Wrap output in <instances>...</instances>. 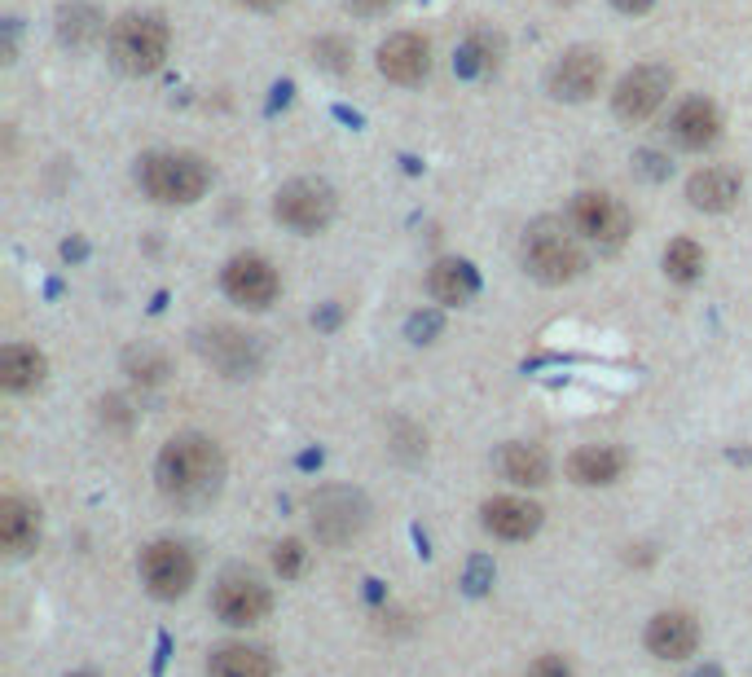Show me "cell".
Here are the masks:
<instances>
[{
    "mask_svg": "<svg viewBox=\"0 0 752 677\" xmlns=\"http://www.w3.org/2000/svg\"><path fill=\"white\" fill-rule=\"evenodd\" d=\"M124 370H128V374H133L137 383L155 387V383H163V374H168V357H163L159 348L141 344V348H128V357H124Z\"/></svg>",
    "mask_w": 752,
    "mask_h": 677,
    "instance_id": "28",
    "label": "cell"
},
{
    "mask_svg": "<svg viewBox=\"0 0 752 677\" xmlns=\"http://www.w3.org/2000/svg\"><path fill=\"white\" fill-rule=\"evenodd\" d=\"M612 5H616L620 14H648V10L656 5V0H612Z\"/></svg>",
    "mask_w": 752,
    "mask_h": 677,
    "instance_id": "34",
    "label": "cell"
},
{
    "mask_svg": "<svg viewBox=\"0 0 752 677\" xmlns=\"http://www.w3.org/2000/svg\"><path fill=\"white\" fill-rule=\"evenodd\" d=\"M97 409H101V422H111V427H128L133 422V414H128V405L120 396H106Z\"/></svg>",
    "mask_w": 752,
    "mask_h": 677,
    "instance_id": "32",
    "label": "cell"
},
{
    "mask_svg": "<svg viewBox=\"0 0 752 677\" xmlns=\"http://www.w3.org/2000/svg\"><path fill=\"white\" fill-rule=\"evenodd\" d=\"M194 573H198V568H194V554H189L181 541H155V545H146V554H141V581H146V590H150L155 599H163V603L189 594Z\"/></svg>",
    "mask_w": 752,
    "mask_h": 677,
    "instance_id": "10",
    "label": "cell"
},
{
    "mask_svg": "<svg viewBox=\"0 0 752 677\" xmlns=\"http://www.w3.org/2000/svg\"><path fill=\"white\" fill-rule=\"evenodd\" d=\"M137 181L146 189L150 202L159 207H189L207 194L211 185V168L189 155V150H168V155H146L137 168Z\"/></svg>",
    "mask_w": 752,
    "mask_h": 677,
    "instance_id": "2",
    "label": "cell"
},
{
    "mask_svg": "<svg viewBox=\"0 0 752 677\" xmlns=\"http://www.w3.org/2000/svg\"><path fill=\"white\" fill-rule=\"evenodd\" d=\"M40 541V510L23 497H5L0 502V545L5 554H32Z\"/></svg>",
    "mask_w": 752,
    "mask_h": 677,
    "instance_id": "19",
    "label": "cell"
},
{
    "mask_svg": "<svg viewBox=\"0 0 752 677\" xmlns=\"http://www.w3.org/2000/svg\"><path fill=\"white\" fill-rule=\"evenodd\" d=\"M743 176L735 168H704L687 181V198L695 211H730L739 202Z\"/></svg>",
    "mask_w": 752,
    "mask_h": 677,
    "instance_id": "18",
    "label": "cell"
},
{
    "mask_svg": "<svg viewBox=\"0 0 752 677\" xmlns=\"http://www.w3.org/2000/svg\"><path fill=\"white\" fill-rule=\"evenodd\" d=\"M211 677H273V660L260 647H221L211 655Z\"/></svg>",
    "mask_w": 752,
    "mask_h": 677,
    "instance_id": "26",
    "label": "cell"
},
{
    "mask_svg": "<svg viewBox=\"0 0 752 677\" xmlns=\"http://www.w3.org/2000/svg\"><path fill=\"white\" fill-rule=\"evenodd\" d=\"M502 476L510 484H523V489H537L551 480V454L542 444H506L502 448Z\"/></svg>",
    "mask_w": 752,
    "mask_h": 677,
    "instance_id": "22",
    "label": "cell"
},
{
    "mask_svg": "<svg viewBox=\"0 0 752 677\" xmlns=\"http://www.w3.org/2000/svg\"><path fill=\"white\" fill-rule=\"evenodd\" d=\"M625 471V454L612 444H585L568 458V476L585 489H603V484H616Z\"/></svg>",
    "mask_w": 752,
    "mask_h": 677,
    "instance_id": "20",
    "label": "cell"
},
{
    "mask_svg": "<svg viewBox=\"0 0 752 677\" xmlns=\"http://www.w3.org/2000/svg\"><path fill=\"white\" fill-rule=\"evenodd\" d=\"M528 677H572V664L564 655H542L528 668Z\"/></svg>",
    "mask_w": 752,
    "mask_h": 677,
    "instance_id": "31",
    "label": "cell"
},
{
    "mask_svg": "<svg viewBox=\"0 0 752 677\" xmlns=\"http://www.w3.org/2000/svg\"><path fill=\"white\" fill-rule=\"evenodd\" d=\"M603 53L594 49H568L551 71V97L555 101H590L603 84Z\"/></svg>",
    "mask_w": 752,
    "mask_h": 677,
    "instance_id": "13",
    "label": "cell"
},
{
    "mask_svg": "<svg viewBox=\"0 0 752 677\" xmlns=\"http://www.w3.org/2000/svg\"><path fill=\"white\" fill-rule=\"evenodd\" d=\"M458 75L467 79H480V75H493L502 66V40L493 32H471L463 45H458V58H454Z\"/></svg>",
    "mask_w": 752,
    "mask_h": 677,
    "instance_id": "25",
    "label": "cell"
},
{
    "mask_svg": "<svg viewBox=\"0 0 752 677\" xmlns=\"http://www.w3.org/2000/svg\"><path fill=\"white\" fill-rule=\"evenodd\" d=\"M71 677H97V673H71Z\"/></svg>",
    "mask_w": 752,
    "mask_h": 677,
    "instance_id": "36",
    "label": "cell"
},
{
    "mask_svg": "<svg viewBox=\"0 0 752 677\" xmlns=\"http://www.w3.org/2000/svg\"><path fill=\"white\" fill-rule=\"evenodd\" d=\"M243 5H251V10H278V5H286V0H243Z\"/></svg>",
    "mask_w": 752,
    "mask_h": 677,
    "instance_id": "35",
    "label": "cell"
},
{
    "mask_svg": "<svg viewBox=\"0 0 752 677\" xmlns=\"http://www.w3.org/2000/svg\"><path fill=\"white\" fill-rule=\"evenodd\" d=\"M665 273L674 278V282H695L700 273H704V247L700 243H691V238H674L669 247H665Z\"/></svg>",
    "mask_w": 752,
    "mask_h": 677,
    "instance_id": "27",
    "label": "cell"
},
{
    "mask_svg": "<svg viewBox=\"0 0 752 677\" xmlns=\"http://www.w3.org/2000/svg\"><path fill=\"white\" fill-rule=\"evenodd\" d=\"M484 528L502 541H528L537 528H542V506H532L523 497H493L484 502Z\"/></svg>",
    "mask_w": 752,
    "mask_h": 677,
    "instance_id": "17",
    "label": "cell"
},
{
    "mask_svg": "<svg viewBox=\"0 0 752 677\" xmlns=\"http://www.w3.org/2000/svg\"><path fill=\"white\" fill-rule=\"evenodd\" d=\"M700 647V625L691 612H661L648 625V651L661 660H687Z\"/></svg>",
    "mask_w": 752,
    "mask_h": 677,
    "instance_id": "16",
    "label": "cell"
},
{
    "mask_svg": "<svg viewBox=\"0 0 752 677\" xmlns=\"http://www.w3.org/2000/svg\"><path fill=\"white\" fill-rule=\"evenodd\" d=\"M172 32L159 14H124L111 27V62L124 75H155L168 58Z\"/></svg>",
    "mask_w": 752,
    "mask_h": 677,
    "instance_id": "4",
    "label": "cell"
},
{
    "mask_svg": "<svg viewBox=\"0 0 752 677\" xmlns=\"http://www.w3.org/2000/svg\"><path fill=\"white\" fill-rule=\"evenodd\" d=\"M387 5H392V0H348L353 14H383Z\"/></svg>",
    "mask_w": 752,
    "mask_h": 677,
    "instance_id": "33",
    "label": "cell"
},
{
    "mask_svg": "<svg viewBox=\"0 0 752 677\" xmlns=\"http://www.w3.org/2000/svg\"><path fill=\"white\" fill-rule=\"evenodd\" d=\"M106 32V19L97 5H88V0H71V5L58 10V40L71 45V49H88L97 45Z\"/></svg>",
    "mask_w": 752,
    "mask_h": 677,
    "instance_id": "24",
    "label": "cell"
},
{
    "mask_svg": "<svg viewBox=\"0 0 752 677\" xmlns=\"http://www.w3.org/2000/svg\"><path fill=\"white\" fill-rule=\"evenodd\" d=\"M308 515H312V532H317L321 545H348L370 524V502L357 489L331 484V489H317L312 493Z\"/></svg>",
    "mask_w": 752,
    "mask_h": 677,
    "instance_id": "5",
    "label": "cell"
},
{
    "mask_svg": "<svg viewBox=\"0 0 752 677\" xmlns=\"http://www.w3.org/2000/svg\"><path fill=\"white\" fill-rule=\"evenodd\" d=\"M312 62L326 66V71H348V66H353V45L340 40V36H321V40L312 45Z\"/></svg>",
    "mask_w": 752,
    "mask_h": 677,
    "instance_id": "29",
    "label": "cell"
},
{
    "mask_svg": "<svg viewBox=\"0 0 752 677\" xmlns=\"http://www.w3.org/2000/svg\"><path fill=\"white\" fill-rule=\"evenodd\" d=\"M568 220H572V230L590 243H599L603 251H616L629 234V211L612 198V194H599V189H585L572 198L568 207Z\"/></svg>",
    "mask_w": 752,
    "mask_h": 677,
    "instance_id": "9",
    "label": "cell"
},
{
    "mask_svg": "<svg viewBox=\"0 0 752 677\" xmlns=\"http://www.w3.org/2000/svg\"><path fill=\"white\" fill-rule=\"evenodd\" d=\"M427 291L441 304H467L480 291V278L467 260H436L432 273H427Z\"/></svg>",
    "mask_w": 752,
    "mask_h": 677,
    "instance_id": "23",
    "label": "cell"
},
{
    "mask_svg": "<svg viewBox=\"0 0 752 677\" xmlns=\"http://www.w3.org/2000/svg\"><path fill=\"white\" fill-rule=\"evenodd\" d=\"M273 568H278V577H299L304 573V545L299 541H282L278 550H273Z\"/></svg>",
    "mask_w": 752,
    "mask_h": 677,
    "instance_id": "30",
    "label": "cell"
},
{
    "mask_svg": "<svg viewBox=\"0 0 752 677\" xmlns=\"http://www.w3.org/2000/svg\"><path fill=\"white\" fill-rule=\"evenodd\" d=\"M159 489L163 497H172L176 506H202L221 493V480H225V454L221 444L211 435H198V431H185V435H172L159 454Z\"/></svg>",
    "mask_w": 752,
    "mask_h": 677,
    "instance_id": "1",
    "label": "cell"
},
{
    "mask_svg": "<svg viewBox=\"0 0 752 677\" xmlns=\"http://www.w3.org/2000/svg\"><path fill=\"white\" fill-rule=\"evenodd\" d=\"M523 269L546 286H564V282L581 278L585 251H581L577 234L564 230V220H532L523 234Z\"/></svg>",
    "mask_w": 752,
    "mask_h": 677,
    "instance_id": "3",
    "label": "cell"
},
{
    "mask_svg": "<svg viewBox=\"0 0 752 677\" xmlns=\"http://www.w3.org/2000/svg\"><path fill=\"white\" fill-rule=\"evenodd\" d=\"M225 295L234 299V304H243V308H269L273 299H278V291H282V282H278V269L264 260V256H234L230 264H225Z\"/></svg>",
    "mask_w": 752,
    "mask_h": 677,
    "instance_id": "12",
    "label": "cell"
},
{
    "mask_svg": "<svg viewBox=\"0 0 752 677\" xmlns=\"http://www.w3.org/2000/svg\"><path fill=\"white\" fill-rule=\"evenodd\" d=\"M211 603H217V616L234 629H251L269 616L273 599H269V586L251 573H225L217 594H211Z\"/></svg>",
    "mask_w": 752,
    "mask_h": 677,
    "instance_id": "11",
    "label": "cell"
},
{
    "mask_svg": "<svg viewBox=\"0 0 752 677\" xmlns=\"http://www.w3.org/2000/svg\"><path fill=\"white\" fill-rule=\"evenodd\" d=\"M427 71H432V49H427L422 36L414 32H396L379 45V75L392 84H418Z\"/></svg>",
    "mask_w": 752,
    "mask_h": 677,
    "instance_id": "14",
    "label": "cell"
},
{
    "mask_svg": "<svg viewBox=\"0 0 752 677\" xmlns=\"http://www.w3.org/2000/svg\"><path fill=\"white\" fill-rule=\"evenodd\" d=\"M45 370H49L45 353H36L27 344H10L5 353H0V387H5V392H32V387H40L45 383Z\"/></svg>",
    "mask_w": 752,
    "mask_h": 677,
    "instance_id": "21",
    "label": "cell"
},
{
    "mask_svg": "<svg viewBox=\"0 0 752 677\" xmlns=\"http://www.w3.org/2000/svg\"><path fill=\"white\" fill-rule=\"evenodd\" d=\"M198 353H202V361L211 370L225 374V379H251L264 366L260 338L247 334V330H238V325H211V330H202L198 334Z\"/></svg>",
    "mask_w": 752,
    "mask_h": 677,
    "instance_id": "6",
    "label": "cell"
},
{
    "mask_svg": "<svg viewBox=\"0 0 752 677\" xmlns=\"http://www.w3.org/2000/svg\"><path fill=\"white\" fill-rule=\"evenodd\" d=\"M669 133L682 150H708L717 137H722V110L708 101V97H687L674 120H669Z\"/></svg>",
    "mask_w": 752,
    "mask_h": 677,
    "instance_id": "15",
    "label": "cell"
},
{
    "mask_svg": "<svg viewBox=\"0 0 752 677\" xmlns=\"http://www.w3.org/2000/svg\"><path fill=\"white\" fill-rule=\"evenodd\" d=\"M669 88H674V71H669V66H661V62H642V66H633V71L616 84V93H612L616 120H625V124L652 120L656 110L665 106Z\"/></svg>",
    "mask_w": 752,
    "mask_h": 677,
    "instance_id": "8",
    "label": "cell"
},
{
    "mask_svg": "<svg viewBox=\"0 0 752 677\" xmlns=\"http://www.w3.org/2000/svg\"><path fill=\"white\" fill-rule=\"evenodd\" d=\"M273 216L295 234H321L335 220V189L326 181H291L278 189Z\"/></svg>",
    "mask_w": 752,
    "mask_h": 677,
    "instance_id": "7",
    "label": "cell"
}]
</instances>
